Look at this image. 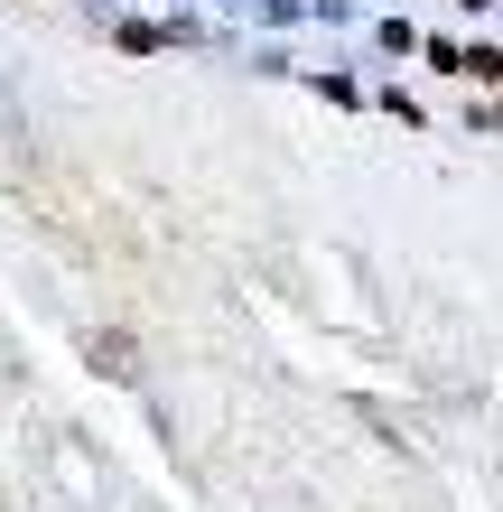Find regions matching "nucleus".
Returning <instances> with one entry per match:
<instances>
[{
	"mask_svg": "<svg viewBox=\"0 0 503 512\" xmlns=\"http://www.w3.org/2000/svg\"><path fill=\"white\" fill-rule=\"evenodd\" d=\"M410 47L457 84H503V47H485V38H410Z\"/></svg>",
	"mask_w": 503,
	"mask_h": 512,
	"instance_id": "nucleus-1",
	"label": "nucleus"
}]
</instances>
